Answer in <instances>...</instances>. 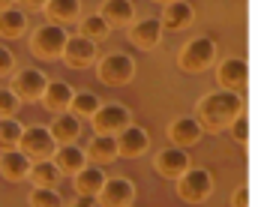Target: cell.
Listing matches in <instances>:
<instances>
[{
  "label": "cell",
  "instance_id": "6da1fadb",
  "mask_svg": "<svg viewBox=\"0 0 258 207\" xmlns=\"http://www.w3.org/2000/svg\"><path fill=\"white\" fill-rule=\"evenodd\" d=\"M243 114V96H237V90H210L201 102H198V120L204 129L219 132L225 126H231V120Z\"/></svg>",
  "mask_w": 258,
  "mask_h": 207
},
{
  "label": "cell",
  "instance_id": "7a4b0ae2",
  "mask_svg": "<svg viewBox=\"0 0 258 207\" xmlns=\"http://www.w3.org/2000/svg\"><path fill=\"white\" fill-rule=\"evenodd\" d=\"M216 57H219L216 42H213L210 36H195V39H189V42L180 48L177 66L183 69V72H189V75H198V72H204V69L213 66Z\"/></svg>",
  "mask_w": 258,
  "mask_h": 207
},
{
  "label": "cell",
  "instance_id": "3957f363",
  "mask_svg": "<svg viewBox=\"0 0 258 207\" xmlns=\"http://www.w3.org/2000/svg\"><path fill=\"white\" fill-rule=\"evenodd\" d=\"M66 39H69V33L63 30V24H54V21L39 24L30 33V51L39 60H57V57H63Z\"/></svg>",
  "mask_w": 258,
  "mask_h": 207
},
{
  "label": "cell",
  "instance_id": "277c9868",
  "mask_svg": "<svg viewBox=\"0 0 258 207\" xmlns=\"http://www.w3.org/2000/svg\"><path fill=\"white\" fill-rule=\"evenodd\" d=\"M96 75L108 87H123L135 75V60L129 54H123V51H111V54L96 60Z\"/></svg>",
  "mask_w": 258,
  "mask_h": 207
},
{
  "label": "cell",
  "instance_id": "5b68a950",
  "mask_svg": "<svg viewBox=\"0 0 258 207\" xmlns=\"http://www.w3.org/2000/svg\"><path fill=\"white\" fill-rule=\"evenodd\" d=\"M210 192H213V174H210L207 168H195V165H189V168L177 177V195H180L183 201H189V204L207 201Z\"/></svg>",
  "mask_w": 258,
  "mask_h": 207
},
{
  "label": "cell",
  "instance_id": "8992f818",
  "mask_svg": "<svg viewBox=\"0 0 258 207\" xmlns=\"http://www.w3.org/2000/svg\"><path fill=\"white\" fill-rule=\"evenodd\" d=\"M18 147H21L30 159H51L54 150H57V141H54V135H51L48 126H39V123H36V126H24Z\"/></svg>",
  "mask_w": 258,
  "mask_h": 207
},
{
  "label": "cell",
  "instance_id": "52a82bcc",
  "mask_svg": "<svg viewBox=\"0 0 258 207\" xmlns=\"http://www.w3.org/2000/svg\"><path fill=\"white\" fill-rule=\"evenodd\" d=\"M90 120H93V129H96V132H102V135H117L120 129H126L129 123H132V114H129L126 105H120V102H105V105L96 108V114H93Z\"/></svg>",
  "mask_w": 258,
  "mask_h": 207
},
{
  "label": "cell",
  "instance_id": "ba28073f",
  "mask_svg": "<svg viewBox=\"0 0 258 207\" xmlns=\"http://www.w3.org/2000/svg\"><path fill=\"white\" fill-rule=\"evenodd\" d=\"M45 87H48V78H45L42 69L27 66V69H18V72L12 75V90H15V96H18L21 102H36V99H42Z\"/></svg>",
  "mask_w": 258,
  "mask_h": 207
},
{
  "label": "cell",
  "instance_id": "9c48e42d",
  "mask_svg": "<svg viewBox=\"0 0 258 207\" xmlns=\"http://www.w3.org/2000/svg\"><path fill=\"white\" fill-rule=\"evenodd\" d=\"M189 165H192V162H189V150H186V147H177V144L162 147V150L156 153V159H153L156 174L165 177V180H177Z\"/></svg>",
  "mask_w": 258,
  "mask_h": 207
},
{
  "label": "cell",
  "instance_id": "30bf717a",
  "mask_svg": "<svg viewBox=\"0 0 258 207\" xmlns=\"http://www.w3.org/2000/svg\"><path fill=\"white\" fill-rule=\"evenodd\" d=\"M63 60H66V66H72V69H87L99 60V48H96L93 39H87L81 33L78 36H69L66 39V48H63Z\"/></svg>",
  "mask_w": 258,
  "mask_h": 207
},
{
  "label": "cell",
  "instance_id": "8fae6325",
  "mask_svg": "<svg viewBox=\"0 0 258 207\" xmlns=\"http://www.w3.org/2000/svg\"><path fill=\"white\" fill-rule=\"evenodd\" d=\"M96 201L102 207H126L135 201V186L129 177H108L105 186L99 189Z\"/></svg>",
  "mask_w": 258,
  "mask_h": 207
},
{
  "label": "cell",
  "instance_id": "7c38bea8",
  "mask_svg": "<svg viewBox=\"0 0 258 207\" xmlns=\"http://www.w3.org/2000/svg\"><path fill=\"white\" fill-rule=\"evenodd\" d=\"M30 165H33V159L21 150V147H9V150H0V174L6 177V180H12V183H18V180H27V174H30Z\"/></svg>",
  "mask_w": 258,
  "mask_h": 207
},
{
  "label": "cell",
  "instance_id": "4fadbf2b",
  "mask_svg": "<svg viewBox=\"0 0 258 207\" xmlns=\"http://www.w3.org/2000/svg\"><path fill=\"white\" fill-rule=\"evenodd\" d=\"M216 75L225 90H243L249 84V63L243 57H225L216 69Z\"/></svg>",
  "mask_w": 258,
  "mask_h": 207
},
{
  "label": "cell",
  "instance_id": "5bb4252c",
  "mask_svg": "<svg viewBox=\"0 0 258 207\" xmlns=\"http://www.w3.org/2000/svg\"><path fill=\"white\" fill-rule=\"evenodd\" d=\"M105 168L102 165H96V162H90V165H84V168H78L75 174H72V183H75V192L78 195H90V198H96L99 195V189L105 186Z\"/></svg>",
  "mask_w": 258,
  "mask_h": 207
},
{
  "label": "cell",
  "instance_id": "9a60e30c",
  "mask_svg": "<svg viewBox=\"0 0 258 207\" xmlns=\"http://www.w3.org/2000/svg\"><path fill=\"white\" fill-rule=\"evenodd\" d=\"M147 144H150L147 129L129 123L126 129L117 132V156H129V159H135V156H141V153L147 150Z\"/></svg>",
  "mask_w": 258,
  "mask_h": 207
},
{
  "label": "cell",
  "instance_id": "2e32d148",
  "mask_svg": "<svg viewBox=\"0 0 258 207\" xmlns=\"http://www.w3.org/2000/svg\"><path fill=\"white\" fill-rule=\"evenodd\" d=\"M162 39V21L159 18H141L129 27V42L138 45V48H153L156 42Z\"/></svg>",
  "mask_w": 258,
  "mask_h": 207
},
{
  "label": "cell",
  "instance_id": "e0dca14e",
  "mask_svg": "<svg viewBox=\"0 0 258 207\" xmlns=\"http://www.w3.org/2000/svg\"><path fill=\"white\" fill-rule=\"evenodd\" d=\"M162 27H168V30H183V27H189L195 21V9L189 0H171V3H165V9H162Z\"/></svg>",
  "mask_w": 258,
  "mask_h": 207
},
{
  "label": "cell",
  "instance_id": "ac0fdd59",
  "mask_svg": "<svg viewBox=\"0 0 258 207\" xmlns=\"http://www.w3.org/2000/svg\"><path fill=\"white\" fill-rule=\"evenodd\" d=\"M204 132V126H201V120L198 117H177L174 123H171V129H168V135H171V144H177V147H192L198 144V138Z\"/></svg>",
  "mask_w": 258,
  "mask_h": 207
},
{
  "label": "cell",
  "instance_id": "d6986e66",
  "mask_svg": "<svg viewBox=\"0 0 258 207\" xmlns=\"http://www.w3.org/2000/svg\"><path fill=\"white\" fill-rule=\"evenodd\" d=\"M75 90L69 81H48L45 93H42V105L51 111V114H60V111H69V102H72Z\"/></svg>",
  "mask_w": 258,
  "mask_h": 207
},
{
  "label": "cell",
  "instance_id": "ffe728a7",
  "mask_svg": "<svg viewBox=\"0 0 258 207\" xmlns=\"http://www.w3.org/2000/svg\"><path fill=\"white\" fill-rule=\"evenodd\" d=\"M51 159H54V165H57L63 174H75L78 168L87 165V150L78 147L75 141H72V144H57V150H54Z\"/></svg>",
  "mask_w": 258,
  "mask_h": 207
},
{
  "label": "cell",
  "instance_id": "44dd1931",
  "mask_svg": "<svg viewBox=\"0 0 258 207\" xmlns=\"http://www.w3.org/2000/svg\"><path fill=\"white\" fill-rule=\"evenodd\" d=\"M51 135L57 144H72V141H78L81 135V117H75L72 111H60L54 120H51Z\"/></svg>",
  "mask_w": 258,
  "mask_h": 207
},
{
  "label": "cell",
  "instance_id": "7402d4cb",
  "mask_svg": "<svg viewBox=\"0 0 258 207\" xmlns=\"http://www.w3.org/2000/svg\"><path fill=\"white\" fill-rule=\"evenodd\" d=\"M99 15L108 21V27H123V24L135 21V6H132V0H105Z\"/></svg>",
  "mask_w": 258,
  "mask_h": 207
},
{
  "label": "cell",
  "instance_id": "603a6c76",
  "mask_svg": "<svg viewBox=\"0 0 258 207\" xmlns=\"http://www.w3.org/2000/svg\"><path fill=\"white\" fill-rule=\"evenodd\" d=\"M42 12L54 24H72L81 18V0H48Z\"/></svg>",
  "mask_w": 258,
  "mask_h": 207
},
{
  "label": "cell",
  "instance_id": "cb8c5ba5",
  "mask_svg": "<svg viewBox=\"0 0 258 207\" xmlns=\"http://www.w3.org/2000/svg\"><path fill=\"white\" fill-rule=\"evenodd\" d=\"M24 30H27V12L24 9H18V6L0 9V36L3 39H18Z\"/></svg>",
  "mask_w": 258,
  "mask_h": 207
},
{
  "label": "cell",
  "instance_id": "d4e9b609",
  "mask_svg": "<svg viewBox=\"0 0 258 207\" xmlns=\"http://www.w3.org/2000/svg\"><path fill=\"white\" fill-rule=\"evenodd\" d=\"M60 177H63V171L54 165V159H36L30 165V174H27V180L33 186H57Z\"/></svg>",
  "mask_w": 258,
  "mask_h": 207
},
{
  "label": "cell",
  "instance_id": "484cf974",
  "mask_svg": "<svg viewBox=\"0 0 258 207\" xmlns=\"http://www.w3.org/2000/svg\"><path fill=\"white\" fill-rule=\"evenodd\" d=\"M114 156H117V135L96 132L93 141H90V147H87V159L96 162V165H102V162H111Z\"/></svg>",
  "mask_w": 258,
  "mask_h": 207
},
{
  "label": "cell",
  "instance_id": "4316f807",
  "mask_svg": "<svg viewBox=\"0 0 258 207\" xmlns=\"http://www.w3.org/2000/svg\"><path fill=\"white\" fill-rule=\"evenodd\" d=\"M78 27H81V36H87V39H93V42H99V39H105V36L111 33L108 21H105L99 12H93V15H84Z\"/></svg>",
  "mask_w": 258,
  "mask_h": 207
},
{
  "label": "cell",
  "instance_id": "83f0119b",
  "mask_svg": "<svg viewBox=\"0 0 258 207\" xmlns=\"http://www.w3.org/2000/svg\"><path fill=\"white\" fill-rule=\"evenodd\" d=\"M30 207H63V195L57 192V186H33V192L27 195Z\"/></svg>",
  "mask_w": 258,
  "mask_h": 207
},
{
  "label": "cell",
  "instance_id": "f1b7e54d",
  "mask_svg": "<svg viewBox=\"0 0 258 207\" xmlns=\"http://www.w3.org/2000/svg\"><path fill=\"white\" fill-rule=\"evenodd\" d=\"M102 102L90 93V90H75V96H72V102H69V111L75 114V117H93L96 114V108H99Z\"/></svg>",
  "mask_w": 258,
  "mask_h": 207
},
{
  "label": "cell",
  "instance_id": "f546056e",
  "mask_svg": "<svg viewBox=\"0 0 258 207\" xmlns=\"http://www.w3.org/2000/svg\"><path fill=\"white\" fill-rule=\"evenodd\" d=\"M21 132H24L21 120H15V117H0V150L18 147V141H21Z\"/></svg>",
  "mask_w": 258,
  "mask_h": 207
},
{
  "label": "cell",
  "instance_id": "4dcf8cb0",
  "mask_svg": "<svg viewBox=\"0 0 258 207\" xmlns=\"http://www.w3.org/2000/svg\"><path fill=\"white\" fill-rule=\"evenodd\" d=\"M18 105H21V99L15 96V90L12 87H0V117H15Z\"/></svg>",
  "mask_w": 258,
  "mask_h": 207
},
{
  "label": "cell",
  "instance_id": "1f68e13d",
  "mask_svg": "<svg viewBox=\"0 0 258 207\" xmlns=\"http://www.w3.org/2000/svg\"><path fill=\"white\" fill-rule=\"evenodd\" d=\"M228 129H231V138H234L237 144H246V141H249V117H246V114H237Z\"/></svg>",
  "mask_w": 258,
  "mask_h": 207
},
{
  "label": "cell",
  "instance_id": "d6a6232c",
  "mask_svg": "<svg viewBox=\"0 0 258 207\" xmlns=\"http://www.w3.org/2000/svg\"><path fill=\"white\" fill-rule=\"evenodd\" d=\"M9 75H15V54L6 45H0V78H9Z\"/></svg>",
  "mask_w": 258,
  "mask_h": 207
},
{
  "label": "cell",
  "instance_id": "836d02e7",
  "mask_svg": "<svg viewBox=\"0 0 258 207\" xmlns=\"http://www.w3.org/2000/svg\"><path fill=\"white\" fill-rule=\"evenodd\" d=\"M228 204H231V207H249V186H246V183H240V186L231 192Z\"/></svg>",
  "mask_w": 258,
  "mask_h": 207
},
{
  "label": "cell",
  "instance_id": "e575fe53",
  "mask_svg": "<svg viewBox=\"0 0 258 207\" xmlns=\"http://www.w3.org/2000/svg\"><path fill=\"white\" fill-rule=\"evenodd\" d=\"M15 3H21L24 12H39V9H45L48 0H15Z\"/></svg>",
  "mask_w": 258,
  "mask_h": 207
},
{
  "label": "cell",
  "instance_id": "d590c367",
  "mask_svg": "<svg viewBox=\"0 0 258 207\" xmlns=\"http://www.w3.org/2000/svg\"><path fill=\"white\" fill-rule=\"evenodd\" d=\"M93 204H96V198H90V195H78V198H75L69 207H93ZM63 207H66V204H63Z\"/></svg>",
  "mask_w": 258,
  "mask_h": 207
},
{
  "label": "cell",
  "instance_id": "8d00e7d4",
  "mask_svg": "<svg viewBox=\"0 0 258 207\" xmlns=\"http://www.w3.org/2000/svg\"><path fill=\"white\" fill-rule=\"evenodd\" d=\"M9 6H15V0H0V9H9Z\"/></svg>",
  "mask_w": 258,
  "mask_h": 207
},
{
  "label": "cell",
  "instance_id": "74e56055",
  "mask_svg": "<svg viewBox=\"0 0 258 207\" xmlns=\"http://www.w3.org/2000/svg\"><path fill=\"white\" fill-rule=\"evenodd\" d=\"M153 3H162V6H165V3H171V0H153Z\"/></svg>",
  "mask_w": 258,
  "mask_h": 207
},
{
  "label": "cell",
  "instance_id": "f35d334b",
  "mask_svg": "<svg viewBox=\"0 0 258 207\" xmlns=\"http://www.w3.org/2000/svg\"><path fill=\"white\" fill-rule=\"evenodd\" d=\"M126 207H132V204H126Z\"/></svg>",
  "mask_w": 258,
  "mask_h": 207
}]
</instances>
